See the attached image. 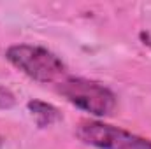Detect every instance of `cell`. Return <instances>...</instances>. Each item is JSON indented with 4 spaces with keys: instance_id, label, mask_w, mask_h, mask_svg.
I'll return each instance as SVG.
<instances>
[{
    "instance_id": "3957f363",
    "label": "cell",
    "mask_w": 151,
    "mask_h": 149,
    "mask_svg": "<svg viewBox=\"0 0 151 149\" xmlns=\"http://www.w3.org/2000/svg\"><path fill=\"white\" fill-rule=\"evenodd\" d=\"M77 139L97 149H151V140L102 121H81L76 126Z\"/></svg>"
},
{
    "instance_id": "7a4b0ae2",
    "label": "cell",
    "mask_w": 151,
    "mask_h": 149,
    "mask_svg": "<svg viewBox=\"0 0 151 149\" xmlns=\"http://www.w3.org/2000/svg\"><path fill=\"white\" fill-rule=\"evenodd\" d=\"M58 93L69 104L97 117L109 116L116 109V95L107 86L91 79L65 77L58 82Z\"/></svg>"
},
{
    "instance_id": "6da1fadb",
    "label": "cell",
    "mask_w": 151,
    "mask_h": 149,
    "mask_svg": "<svg viewBox=\"0 0 151 149\" xmlns=\"http://www.w3.org/2000/svg\"><path fill=\"white\" fill-rule=\"evenodd\" d=\"M5 60L27 77L47 84L63 79L67 65L53 51L35 44H14L5 51Z\"/></svg>"
},
{
    "instance_id": "277c9868",
    "label": "cell",
    "mask_w": 151,
    "mask_h": 149,
    "mask_svg": "<svg viewBox=\"0 0 151 149\" xmlns=\"http://www.w3.org/2000/svg\"><path fill=\"white\" fill-rule=\"evenodd\" d=\"M27 109L32 114V117L35 119V123H37L39 128L51 126V125H55V123L62 117L60 111H58L55 105H51V104H47V102H42V100H30V102L27 104Z\"/></svg>"
},
{
    "instance_id": "8992f818",
    "label": "cell",
    "mask_w": 151,
    "mask_h": 149,
    "mask_svg": "<svg viewBox=\"0 0 151 149\" xmlns=\"http://www.w3.org/2000/svg\"><path fill=\"white\" fill-rule=\"evenodd\" d=\"M2 144H4V139H2V135H0V148H2Z\"/></svg>"
},
{
    "instance_id": "5b68a950",
    "label": "cell",
    "mask_w": 151,
    "mask_h": 149,
    "mask_svg": "<svg viewBox=\"0 0 151 149\" xmlns=\"http://www.w3.org/2000/svg\"><path fill=\"white\" fill-rule=\"evenodd\" d=\"M16 104V97L11 90L0 84V109H11Z\"/></svg>"
}]
</instances>
